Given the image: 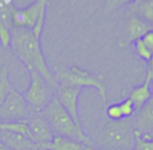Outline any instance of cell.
<instances>
[{
  "instance_id": "cell-24",
  "label": "cell",
  "mask_w": 153,
  "mask_h": 150,
  "mask_svg": "<svg viewBox=\"0 0 153 150\" xmlns=\"http://www.w3.org/2000/svg\"><path fill=\"white\" fill-rule=\"evenodd\" d=\"M148 64V68H147V70L153 75V52H152V56H151V60H149V62L147 63Z\"/></svg>"
},
{
  "instance_id": "cell-17",
  "label": "cell",
  "mask_w": 153,
  "mask_h": 150,
  "mask_svg": "<svg viewBox=\"0 0 153 150\" xmlns=\"http://www.w3.org/2000/svg\"><path fill=\"white\" fill-rule=\"evenodd\" d=\"M12 88H13V86L10 80L8 69L6 67H2L0 69V106L5 101L6 96L8 95V93L11 92Z\"/></svg>"
},
{
  "instance_id": "cell-25",
  "label": "cell",
  "mask_w": 153,
  "mask_h": 150,
  "mask_svg": "<svg viewBox=\"0 0 153 150\" xmlns=\"http://www.w3.org/2000/svg\"><path fill=\"white\" fill-rule=\"evenodd\" d=\"M84 150H100V149H98L94 144H88V145H85Z\"/></svg>"
},
{
  "instance_id": "cell-9",
  "label": "cell",
  "mask_w": 153,
  "mask_h": 150,
  "mask_svg": "<svg viewBox=\"0 0 153 150\" xmlns=\"http://www.w3.org/2000/svg\"><path fill=\"white\" fill-rule=\"evenodd\" d=\"M25 121L29 126L31 139L39 145L41 150L47 149L48 144L54 137V133L47 119L42 115V113H31L29 118L25 119Z\"/></svg>"
},
{
  "instance_id": "cell-8",
  "label": "cell",
  "mask_w": 153,
  "mask_h": 150,
  "mask_svg": "<svg viewBox=\"0 0 153 150\" xmlns=\"http://www.w3.org/2000/svg\"><path fill=\"white\" fill-rule=\"evenodd\" d=\"M82 92V88L69 86V85H57L55 88V96L62 105V107L68 112V114L72 117L73 121L82 129L80 115H79V96Z\"/></svg>"
},
{
  "instance_id": "cell-28",
  "label": "cell",
  "mask_w": 153,
  "mask_h": 150,
  "mask_svg": "<svg viewBox=\"0 0 153 150\" xmlns=\"http://www.w3.org/2000/svg\"><path fill=\"white\" fill-rule=\"evenodd\" d=\"M44 150H49V149H44Z\"/></svg>"
},
{
  "instance_id": "cell-6",
  "label": "cell",
  "mask_w": 153,
  "mask_h": 150,
  "mask_svg": "<svg viewBox=\"0 0 153 150\" xmlns=\"http://www.w3.org/2000/svg\"><path fill=\"white\" fill-rule=\"evenodd\" d=\"M31 111L22 92L14 87L11 89L5 101L0 106V119L2 123L18 121L29 118Z\"/></svg>"
},
{
  "instance_id": "cell-15",
  "label": "cell",
  "mask_w": 153,
  "mask_h": 150,
  "mask_svg": "<svg viewBox=\"0 0 153 150\" xmlns=\"http://www.w3.org/2000/svg\"><path fill=\"white\" fill-rule=\"evenodd\" d=\"M84 143L66 138V137H60V136H54L51 142L48 144L49 150H84L85 149Z\"/></svg>"
},
{
  "instance_id": "cell-19",
  "label": "cell",
  "mask_w": 153,
  "mask_h": 150,
  "mask_svg": "<svg viewBox=\"0 0 153 150\" xmlns=\"http://www.w3.org/2000/svg\"><path fill=\"white\" fill-rule=\"evenodd\" d=\"M133 43H134V48H135L136 55H137L142 61H145V62L148 63L149 60H151V56H152V52H153V51H151V50L145 45V43L141 40V38L134 40Z\"/></svg>"
},
{
  "instance_id": "cell-12",
  "label": "cell",
  "mask_w": 153,
  "mask_h": 150,
  "mask_svg": "<svg viewBox=\"0 0 153 150\" xmlns=\"http://www.w3.org/2000/svg\"><path fill=\"white\" fill-rule=\"evenodd\" d=\"M152 94H153V75L147 70L143 82L134 87L130 90L128 98L134 102L136 110L139 111L151 99Z\"/></svg>"
},
{
  "instance_id": "cell-2",
  "label": "cell",
  "mask_w": 153,
  "mask_h": 150,
  "mask_svg": "<svg viewBox=\"0 0 153 150\" xmlns=\"http://www.w3.org/2000/svg\"><path fill=\"white\" fill-rule=\"evenodd\" d=\"M92 142L100 150H133L135 145V127L133 120H108L98 130Z\"/></svg>"
},
{
  "instance_id": "cell-22",
  "label": "cell",
  "mask_w": 153,
  "mask_h": 150,
  "mask_svg": "<svg viewBox=\"0 0 153 150\" xmlns=\"http://www.w3.org/2000/svg\"><path fill=\"white\" fill-rule=\"evenodd\" d=\"M133 1H135V0H105V5H106L108 11H114L122 6H128Z\"/></svg>"
},
{
  "instance_id": "cell-23",
  "label": "cell",
  "mask_w": 153,
  "mask_h": 150,
  "mask_svg": "<svg viewBox=\"0 0 153 150\" xmlns=\"http://www.w3.org/2000/svg\"><path fill=\"white\" fill-rule=\"evenodd\" d=\"M141 40L145 43V45H146L151 51H153V29L149 30L148 32H146V33L141 37Z\"/></svg>"
},
{
  "instance_id": "cell-14",
  "label": "cell",
  "mask_w": 153,
  "mask_h": 150,
  "mask_svg": "<svg viewBox=\"0 0 153 150\" xmlns=\"http://www.w3.org/2000/svg\"><path fill=\"white\" fill-rule=\"evenodd\" d=\"M127 12L153 26V0H135L127 6Z\"/></svg>"
},
{
  "instance_id": "cell-27",
  "label": "cell",
  "mask_w": 153,
  "mask_h": 150,
  "mask_svg": "<svg viewBox=\"0 0 153 150\" xmlns=\"http://www.w3.org/2000/svg\"><path fill=\"white\" fill-rule=\"evenodd\" d=\"M1 123H2V121H1V119H0V125H1Z\"/></svg>"
},
{
  "instance_id": "cell-20",
  "label": "cell",
  "mask_w": 153,
  "mask_h": 150,
  "mask_svg": "<svg viewBox=\"0 0 153 150\" xmlns=\"http://www.w3.org/2000/svg\"><path fill=\"white\" fill-rule=\"evenodd\" d=\"M118 104H120V107H121V111H122V114H123L124 119H131L136 114L137 110H136L134 102L129 98H126L124 100H122Z\"/></svg>"
},
{
  "instance_id": "cell-16",
  "label": "cell",
  "mask_w": 153,
  "mask_h": 150,
  "mask_svg": "<svg viewBox=\"0 0 153 150\" xmlns=\"http://www.w3.org/2000/svg\"><path fill=\"white\" fill-rule=\"evenodd\" d=\"M0 129L2 130H8V131H12V132H16V133H19V135H23L27 138L31 139V136H30V130H29V126L24 120H18V121H10V123H1L0 125ZM32 140V139H31Z\"/></svg>"
},
{
  "instance_id": "cell-5",
  "label": "cell",
  "mask_w": 153,
  "mask_h": 150,
  "mask_svg": "<svg viewBox=\"0 0 153 150\" xmlns=\"http://www.w3.org/2000/svg\"><path fill=\"white\" fill-rule=\"evenodd\" d=\"M30 83L23 93L31 113H42L55 95V88L39 73L29 70Z\"/></svg>"
},
{
  "instance_id": "cell-7",
  "label": "cell",
  "mask_w": 153,
  "mask_h": 150,
  "mask_svg": "<svg viewBox=\"0 0 153 150\" xmlns=\"http://www.w3.org/2000/svg\"><path fill=\"white\" fill-rule=\"evenodd\" d=\"M50 0H35L24 8L13 7L12 10V25L17 29L32 30L41 12L47 8Z\"/></svg>"
},
{
  "instance_id": "cell-10",
  "label": "cell",
  "mask_w": 153,
  "mask_h": 150,
  "mask_svg": "<svg viewBox=\"0 0 153 150\" xmlns=\"http://www.w3.org/2000/svg\"><path fill=\"white\" fill-rule=\"evenodd\" d=\"M135 130L142 136H153V94L131 118Z\"/></svg>"
},
{
  "instance_id": "cell-21",
  "label": "cell",
  "mask_w": 153,
  "mask_h": 150,
  "mask_svg": "<svg viewBox=\"0 0 153 150\" xmlns=\"http://www.w3.org/2000/svg\"><path fill=\"white\" fill-rule=\"evenodd\" d=\"M105 115H106V118L109 120H112V121H118V120L124 119L118 102L108 105L106 108H105Z\"/></svg>"
},
{
  "instance_id": "cell-1",
  "label": "cell",
  "mask_w": 153,
  "mask_h": 150,
  "mask_svg": "<svg viewBox=\"0 0 153 150\" xmlns=\"http://www.w3.org/2000/svg\"><path fill=\"white\" fill-rule=\"evenodd\" d=\"M16 57L24 64L26 70H35L39 73L50 85L57 86L53 70L49 68L44 57L41 38L36 37L29 29H12V38L10 45Z\"/></svg>"
},
{
  "instance_id": "cell-26",
  "label": "cell",
  "mask_w": 153,
  "mask_h": 150,
  "mask_svg": "<svg viewBox=\"0 0 153 150\" xmlns=\"http://www.w3.org/2000/svg\"><path fill=\"white\" fill-rule=\"evenodd\" d=\"M0 150H12V149H10V148H8L4 142H1V140H0Z\"/></svg>"
},
{
  "instance_id": "cell-11",
  "label": "cell",
  "mask_w": 153,
  "mask_h": 150,
  "mask_svg": "<svg viewBox=\"0 0 153 150\" xmlns=\"http://www.w3.org/2000/svg\"><path fill=\"white\" fill-rule=\"evenodd\" d=\"M0 140L12 150H41L39 145L30 138L8 130L0 129Z\"/></svg>"
},
{
  "instance_id": "cell-13",
  "label": "cell",
  "mask_w": 153,
  "mask_h": 150,
  "mask_svg": "<svg viewBox=\"0 0 153 150\" xmlns=\"http://www.w3.org/2000/svg\"><path fill=\"white\" fill-rule=\"evenodd\" d=\"M152 29H153V26L147 24L145 20L140 19L139 17H136L134 14H129L128 21H127V38H126L123 45H126L129 42H134V40L141 38L146 32H148Z\"/></svg>"
},
{
  "instance_id": "cell-3",
  "label": "cell",
  "mask_w": 153,
  "mask_h": 150,
  "mask_svg": "<svg viewBox=\"0 0 153 150\" xmlns=\"http://www.w3.org/2000/svg\"><path fill=\"white\" fill-rule=\"evenodd\" d=\"M42 115L47 119L54 136L71 138V139L81 142L86 145L93 144L92 138L85 133L84 129H80L73 121L72 117L62 107V105L60 104V101L56 99L55 95L53 100L49 102V105L43 110Z\"/></svg>"
},
{
  "instance_id": "cell-4",
  "label": "cell",
  "mask_w": 153,
  "mask_h": 150,
  "mask_svg": "<svg viewBox=\"0 0 153 150\" xmlns=\"http://www.w3.org/2000/svg\"><path fill=\"white\" fill-rule=\"evenodd\" d=\"M53 74L57 85H69V86H75L80 88H84V87L94 88L100 95L104 104L108 102L106 85L103 75L93 74L76 65H72V67L56 65L54 68Z\"/></svg>"
},
{
  "instance_id": "cell-18",
  "label": "cell",
  "mask_w": 153,
  "mask_h": 150,
  "mask_svg": "<svg viewBox=\"0 0 153 150\" xmlns=\"http://www.w3.org/2000/svg\"><path fill=\"white\" fill-rule=\"evenodd\" d=\"M133 150H153V136H142L135 130V145Z\"/></svg>"
}]
</instances>
